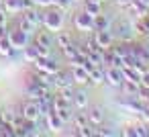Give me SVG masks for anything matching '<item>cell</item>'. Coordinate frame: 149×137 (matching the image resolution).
I'll use <instances>...</instances> for the list:
<instances>
[{"label": "cell", "mask_w": 149, "mask_h": 137, "mask_svg": "<svg viewBox=\"0 0 149 137\" xmlns=\"http://www.w3.org/2000/svg\"><path fill=\"white\" fill-rule=\"evenodd\" d=\"M43 27L47 31H51V33L61 31V27H63V15H61V10L55 8V6H47L43 10Z\"/></svg>", "instance_id": "6da1fadb"}, {"label": "cell", "mask_w": 149, "mask_h": 137, "mask_svg": "<svg viewBox=\"0 0 149 137\" xmlns=\"http://www.w3.org/2000/svg\"><path fill=\"white\" fill-rule=\"evenodd\" d=\"M33 66H35V72H39V74H49V76H53V74L59 70V64H57L51 55L37 57V59L33 62Z\"/></svg>", "instance_id": "7a4b0ae2"}, {"label": "cell", "mask_w": 149, "mask_h": 137, "mask_svg": "<svg viewBox=\"0 0 149 137\" xmlns=\"http://www.w3.org/2000/svg\"><path fill=\"white\" fill-rule=\"evenodd\" d=\"M74 27L78 31H84V33L94 31V17L90 13H86V10H80V13L74 15Z\"/></svg>", "instance_id": "3957f363"}, {"label": "cell", "mask_w": 149, "mask_h": 137, "mask_svg": "<svg viewBox=\"0 0 149 137\" xmlns=\"http://www.w3.org/2000/svg\"><path fill=\"white\" fill-rule=\"evenodd\" d=\"M104 82H106V84H110L112 88H120V84L125 82L123 68H114V66L104 68Z\"/></svg>", "instance_id": "277c9868"}, {"label": "cell", "mask_w": 149, "mask_h": 137, "mask_svg": "<svg viewBox=\"0 0 149 137\" xmlns=\"http://www.w3.org/2000/svg\"><path fill=\"white\" fill-rule=\"evenodd\" d=\"M21 115L25 117V119H31V121H39L43 115H41V108H39V104H37V100H33V98H27L23 104H21Z\"/></svg>", "instance_id": "5b68a950"}, {"label": "cell", "mask_w": 149, "mask_h": 137, "mask_svg": "<svg viewBox=\"0 0 149 137\" xmlns=\"http://www.w3.org/2000/svg\"><path fill=\"white\" fill-rule=\"evenodd\" d=\"M8 41H10V45H13L17 51H23V49L29 45V35L17 27V29L8 31Z\"/></svg>", "instance_id": "8992f818"}, {"label": "cell", "mask_w": 149, "mask_h": 137, "mask_svg": "<svg viewBox=\"0 0 149 137\" xmlns=\"http://www.w3.org/2000/svg\"><path fill=\"white\" fill-rule=\"evenodd\" d=\"M51 84L55 88H68V86H74V78H72V72H65V70H57L53 76H51Z\"/></svg>", "instance_id": "52a82bcc"}, {"label": "cell", "mask_w": 149, "mask_h": 137, "mask_svg": "<svg viewBox=\"0 0 149 137\" xmlns=\"http://www.w3.org/2000/svg\"><path fill=\"white\" fill-rule=\"evenodd\" d=\"M94 41L98 43L100 49H110L114 45V35L110 33V29H102V31H94Z\"/></svg>", "instance_id": "ba28073f"}, {"label": "cell", "mask_w": 149, "mask_h": 137, "mask_svg": "<svg viewBox=\"0 0 149 137\" xmlns=\"http://www.w3.org/2000/svg\"><path fill=\"white\" fill-rule=\"evenodd\" d=\"M86 117H88L90 127H94V129H98L100 125H104V110H102L100 106H92V108L86 113Z\"/></svg>", "instance_id": "9c48e42d"}, {"label": "cell", "mask_w": 149, "mask_h": 137, "mask_svg": "<svg viewBox=\"0 0 149 137\" xmlns=\"http://www.w3.org/2000/svg\"><path fill=\"white\" fill-rule=\"evenodd\" d=\"M21 15H23V17H25V19H27V21L35 27V29L43 27V13H39L35 6H33V8H27V10H23Z\"/></svg>", "instance_id": "30bf717a"}, {"label": "cell", "mask_w": 149, "mask_h": 137, "mask_svg": "<svg viewBox=\"0 0 149 137\" xmlns=\"http://www.w3.org/2000/svg\"><path fill=\"white\" fill-rule=\"evenodd\" d=\"M72 78H74V84H78V86H88V84H92L88 72H86L82 66H74V68H72Z\"/></svg>", "instance_id": "8fae6325"}, {"label": "cell", "mask_w": 149, "mask_h": 137, "mask_svg": "<svg viewBox=\"0 0 149 137\" xmlns=\"http://www.w3.org/2000/svg\"><path fill=\"white\" fill-rule=\"evenodd\" d=\"M133 25L129 23V21H120L118 25H116V35H118V39L120 41H131V37H133Z\"/></svg>", "instance_id": "7c38bea8"}, {"label": "cell", "mask_w": 149, "mask_h": 137, "mask_svg": "<svg viewBox=\"0 0 149 137\" xmlns=\"http://www.w3.org/2000/svg\"><path fill=\"white\" fill-rule=\"evenodd\" d=\"M37 104H39L43 117H45L47 113H51V110H53V92L49 90V92H45L41 98H37Z\"/></svg>", "instance_id": "4fadbf2b"}, {"label": "cell", "mask_w": 149, "mask_h": 137, "mask_svg": "<svg viewBox=\"0 0 149 137\" xmlns=\"http://www.w3.org/2000/svg\"><path fill=\"white\" fill-rule=\"evenodd\" d=\"M45 123H47V127H49L51 131H61V129H63V125H65V123L57 117V113H55V110H51V113H47V115H45Z\"/></svg>", "instance_id": "5bb4252c"}, {"label": "cell", "mask_w": 149, "mask_h": 137, "mask_svg": "<svg viewBox=\"0 0 149 137\" xmlns=\"http://www.w3.org/2000/svg\"><path fill=\"white\" fill-rule=\"evenodd\" d=\"M2 8L6 10V15H21L23 0H2Z\"/></svg>", "instance_id": "9a60e30c"}, {"label": "cell", "mask_w": 149, "mask_h": 137, "mask_svg": "<svg viewBox=\"0 0 149 137\" xmlns=\"http://www.w3.org/2000/svg\"><path fill=\"white\" fill-rule=\"evenodd\" d=\"M33 41L39 43V45H43V47H51V41H53V39H51V31H47V29H45V31H39V29H37V31L33 33Z\"/></svg>", "instance_id": "2e32d148"}, {"label": "cell", "mask_w": 149, "mask_h": 137, "mask_svg": "<svg viewBox=\"0 0 149 137\" xmlns=\"http://www.w3.org/2000/svg\"><path fill=\"white\" fill-rule=\"evenodd\" d=\"M133 53H135L137 62H141V64L149 66V47L139 45V43H133Z\"/></svg>", "instance_id": "e0dca14e"}, {"label": "cell", "mask_w": 149, "mask_h": 137, "mask_svg": "<svg viewBox=\"0 0 149 137\" xmlns=\"http://www.w3.org/2000/svg\"><path fill=\"white\" fill-rule=\"evenodd\" d=\"M72 106L78 108V110H84V108L88 106V94H86L84 90H76V92H74V102H72Z\"/></svg>", "instance_id": "ac0fdd59"}, {"label": "cell", "mask_w": 149, "mask_h": 137, "mask_svg": "<svg viewBox=\"0 0 149 137\" xmlns=\"http://www.w3.org/2000/svg\"><path fill=\"white\" fill-rule=\"evenodd\" d=\"M110 25H112V21H110V17H106V15H102V13H98V15H94V31H102V29H110Z\"/></svg>", "instance_id": "d6986e66"}, {"label": "cell", "mask_w": 149, "mask_h": 137, "mask_svg": "<svg viewBox=\"0 0 149 137\" xmlns=\"http://www.w3.org/2000/svg\"><path fill=\"white\" fill-rule=\"evenodd\" d=\"M84 10L94 17V15L102 13V2L100 0H84Z\"/></svg>", "instance_id": "ffe728a7"}, {"label": "cell", "mask_w": 149, "mask_h": 137, "mask_svg": "<svg viewBox=\"0 0 149 137\" xmlns=\"http://www.w3.org/2000/svg\"><path fill=\"white\" fill-rule=\"evenodd\" d=\"M72 121H74V125H76V129H78V131H80V129H86V127H90L86 113H74V115H72Z\"/></svg>", "instance_id": "44dd1931"}, {"label": "cell", "mask_w": 149, "mask_h": 137, "mask_svg": "<svg viewBox=\"0 0 149 137\" xmlns=\"http://www.w3.org/2000/svg\"><path fill=\"white\" fill-rule=\"evenodd\" d=\"M17 27H19L21 31H25V33H27L29 37H31V35H33V33L37 31V29H35V27H33V25H31V23H29V21H27L25 17H23V15L19 17V23H17Z\"/></svg>", "instance_id": "7402d4cb"}, {"label": "cell", "mask_w": 149, "mask_h": 137, "mask_svg": "<svg viewBox=\"0 0 149 137\" xmlns=\"http://www.w3.org/2000/svg\"><path fill=\"white\" fill-rule=\"evenodd\" d=\"M13 45H10V41H8V37H4V39H0V57H8L10 53H13Z\"/></svg>", "instance_id": "603a6c76"}, {"label": "cell", "mask_w": 149, "mask_h": 137, "mask_svg": "<svg viewBox=\"0 0 149 137\" xmlns=\"http://www.w3.org/2000/svg\"><path fill=\"white\" fill-rule=\"evenodd\" d=\"M55 41H57V45H59V49H65V47H70L74 41H72V37L68 35V33H59L57 31V37H55Z\"/></svg>", "instance_id": "cb8c5ba5"}, {"label": "cell", "mask_w": 149, "mask_h": 137, "mask_svg": "<svg viewBox=\"0 0 149 137\" xmlns=\"http://www.w3.org/2000/svg\"><path fill=\"white\" fill-rule=\"evenodd\" d=\"M23 51H25V59H27V62H31V64L39 57V53H37V49H35V45H33V43H29Z\"/></svg>", "instance_id": "d4e9b609"}, {"label": "cell", "mask_w": 149, "mask_h": 137, "mask_svg": "<svg viewBox=\"0 0 149 137\" xmlns=\"http://www.w3.org/2000/svg\"><path fill=\"white\" fill-rule=\"evenodd\" d=\"M74 92H76V88H74V86H68V88H61V90H59V94L63 96V100H65L68 104H72V102H74Z\"/></svg>", "instance_id": "484cf974"}, {"label": "cell", "mask_w": 149, "mask_h": 137, "mask_svg": "<svg viewBox=\"0 0 149 137\" xmlns=\"http://www.w3.org/2000/svg\"><path fill=\"white\" fill-rule=\"evenodd\" d=\"M53 6L59 8V10H65L72 6V0H53Z\"/></svg>", "instance_id": "4316f807"}, {"label": "cell", "mask_w": 149, "mask_h": 137, "mask_svg": "<svg viewBox=\"0 0 149 137\" xmlns=\"http://www.w3.org/2000/svg\"><path fill=\"white\" fill-rule=\"evenodd\" d=\"M8 37V29H6V23H0V39Z\"/></svg>", "instance_id": "83f0119b"}, {"label": "cell", "mask_w": 149, "mask_h": 137, "mask_svg": "<svg viewBox=\"0 0 149 137\" xmlns=\"http://www.w3.org/2000/svg\"><path fill=\"white\" fill-rule=\"evenodd\" d=\"M141 84H145V86H149V68L143 72V76H141Z\"/></svg>", "instance_id": "f1b7e54d"}, {"label": "cell", "mask_w": 149, "mask_h": 137, "mask_svg": "<svg viewBox=\"0 0 149 137\" xmlns=\"http://www.w3.org/2000/svg\"><path fill=\"white\" fill-rule=\"evenodd\" d=\"M0 123H2V115H0Z\"/></svg>", "instance_id": "f546056e"}, {"label": "cell", "mask_w": 149, "mask_h": 137, "mask_svg": "<svg viewBox=\"0 0 149 137\" xmlns=\"http://www.w3.org/2000/svg\"><path fill=\"white\" fill-rule=\"evenodd\" d=\"M100 2H102V0H100Z\"/></svg>", "instance_id": "4dcf8cb0"}]
</instances>
